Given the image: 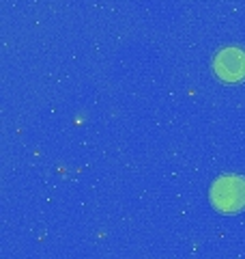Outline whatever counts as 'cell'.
Returning <instances> with one entry per match:
<instances>
[{"instance_id": "obj_2", "label": "cell", "mask_w": 245, "mask_h": 259, "mask_svg": "<svg viewBox=\"0 0 245 259\" xmlns=\"http://www.w3.org/2000/svg\"><path fill=\"white\" fill-rule=\"evenodd\" d=\"M213 67L222 80L236 82V80H241L245 76V52L239 50V48H224L215 56Z\"/></svg>"}, {"instance_id": "obj_1", "label": "cell", "mask_w": 245, "mask_h": 259, "mask_svg": "<svg viewBox=\"0 0 245 259\" xmlns=\"http://www.w3.org/2000/svg\"><path fill=\"white\" fill-rule=\"evenodd\" d=\"M211 201L217 209L226 214L239 212L245 207V177L226 175L219 177L211 188Z\"/></svg>"}]
</instances>
